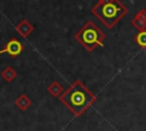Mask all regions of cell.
I'll list each match as a JSON object with an SVG mask.
<instances>
[{"label":"cell","mask_w":146,"mask_h":131,"mask_svg":"<svg viewBox=\"0 0 146 131\" xmlns=\"http://www.w3.org/2000/svg\"><path fill=\"white\" fill-rule=\"evenodd\" d=\"M95 100L96 97L80 81L74 82L60 96V101L71 109L74 115H81Z\"/></svg>","instance_id":"1"},{"label":"cell","mask_w":146,"mask_h":131,"mask_svg":"<svg viewBox=\"0 0 146 131\" xmlns=\"http://www.w3.org/2000/svg\"><path fill=\"white\" fill-rule=\"evenodd\" d=\"M128 8L119 0H98L92 8V14L107 27H113L125 14Z\"/></svg>","instance_id":"2"},{"label":"cell","mask_w":146,"mask_h":131,"mask_svg":"<svg viewBox=\"0 0 146 131\" xmlns=\"http://www.w3.org/2000/svg\"><path fill=\"white\" fill-rule=\"evenodd\" d=\"M75 39L86 48V50L92 51L95 48L104 46L106 35L92 22H88L75 33Z\"/></svg>","instance_id":"3"},{"label":"cell","mask_w":146,"mask_h":131,"mask_svg":"<svg viewBox=\"0 0 146 131\" xmlns=\"http://www.w3.org/2000/svg\"><path fill=\"white\" fill-rule=\"evenodd\" d=\"M23 50H24L23 44H22L18 40L11 39L10 41L7 42V44L5 46V48H3L2 50H0V55L3 54V52H7V54H9L10 56L16 57V56H18Z\"/></svg>","instance_id":"4"},{"label":"cell","mask_w":146,"mask_h":131,"mask_svg":"<svg viewBox=\"0 0 146 131\" xmlns=\"http://www.w3.org/2000/svg\"><path fill=\"white\" fill-rule=\"evenodd\" d=\"M135 40L141 48H146V31H140Z\"/></svg>","instance_id":"5"},{"label":"cell","mask_w":146,"mask_h":131,"mask_svg":"<svg viewBox=\"0 0 146 131\" xmlns=\"http://www.w3.org/2000/svg\"><path fill=\"white\" fill-rule=\"evenodd\" d=\"M48 91H49L52 96H58V93L62 91V87H60L57 82H54L52 85H50V87L48 88Z\"/></svg>","instance_id":"6"}]
</instances>
